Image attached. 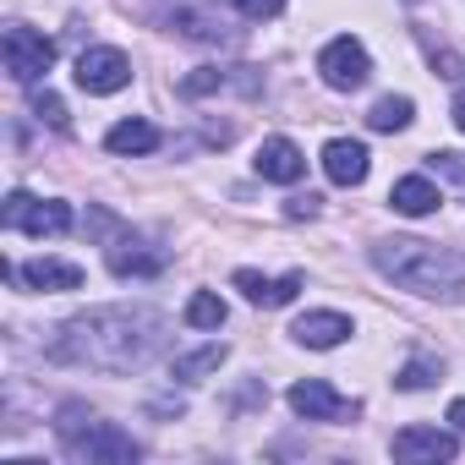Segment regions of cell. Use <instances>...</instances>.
Returning a JSON list of instances; mask_svg holds the SVG:
<instances>
[{
	"label": "cell",
	"instance_id": "obj_1",
	"mask_svg": "<svg viewBox=\"0 0 465 465\" xmlns=\"http://www.w3.org/2000/svg\"><path fill=\"white\" fill-rule=\"evenodd\" d=\"M164 340H170V323L153 307H88L61 323V334L50 340V361L126 378V372H143L164 351Z\"/></svg>",
	"mask_w": 465,
	"mask_h": 465
},
{
	"label": "cell",
	"instance_id": "obj_2",
	"mask_svg": "<svg viewBox=\"0 0 465 465\" xmlns=\"http://www.w3.org/2000/svg\"><path fill=\"white\" fill-rule=\"evenodd\" d=\"M367 258H372V269L383 280H394L411 296L449 302V307L465 302V258L449 252V247H432V242H416V236H394V242H372Z\"/></svg>",
	"mask_w": 465,
	"mask_h": 465
},
{
	"label": "cell",
	"instance_id": "obj_3",
	"mask_svg": "<svg viewBox=\"0 0 465 465\" xmlns=\"http://www.w3.org/2000/svg\"><path fill=\"white\" fill-rule=\"evenodd\" d=\"M55 438H61V454L77 460V465H132V460L143 454L132 432H121L115 421L94 416V411L77 405V400L61 405V416H55Z\"/></svg>",
	"mask_w": 465,
	"mask_h": 465
},
{
	"label": "cell",
	"instance_id": "obj_4",
	"mask_svg": "<svg viewBox=\"0 0 465 465\" xmlns=\"http://www.w3.org/2000/svg\"><path fill=\"white\" fill-rule=\"evenodd\" d=\"M0 55H6L12 83H23V88H34V83L55 66V45H50L45 34L23 28V23H12V28H6V39H0Z\"/></svg>",
	"mask_w": 465,
	"mask_h": 465
},
{
	"label": "cell",
	"instance_id": "obj_5",
	"mask_svg": "<svg viewBox=\"0 0 465 465\" xmlns=\"http://www.w3.org/2000/svg\"><path fill=\"white\" fill-rule=\"evenodd\" d=\"M318 77H323L334 94H356V88L372 77V55H367V45H361V39H351V34L329 39V45H323V55H318Z\"/></svg>",
	"mask_w": 465,
	"mask_h": 465
},
{
	"label": "cell",
	"instance_id": "obj_6",
	"mask_svg": "<svg viewBox=\"0 0 465 465\" xmlns=\"http://www.w3.org/2000/svg\"><path fill=\"white\" fill-rule=\"evenodd\" d=\"M0 224L6 230H28V236H66L72 230V208L55 203V197H28V192H12L6 208H0Z\"/></svg>",
	"mask_w": 465,
	"mask_h": 465
},
{
	"label": "cell",
	"instance_id": "obj_7",
	"mask_svg": "<svg viewBox=\"0 0 465 465\" xmlns=\"http://www.w3.org/2000/svg\"><path fill=\"white\" fill-rule=\"evenodd\" d=\"M170 28H181V39H192V45H236L230 17L219 6H208V0H175V6H170Z\"/></svg>",
	"mask_w": 465,
	"mask_h": 465
},
{
	"label": "cell",
	"instance_id": "obj_8",
	"mask_svg": "<svg viewBox=\"0 0 465 465\" xmlns=\"http://www.w3.org/2000/svg\"><path fill=\"white\" fill-rule=\"evenodd\" d=\"M126 83H132V61L121 50L99 45V50H83L77 55V88L83 94H121Z\"/></svg>",
	"mask_w": 465,
	"mask_h": 465
},
{
	"label": "cell",
	"instance_id": "obj_9",
	"mask_svg": "<svg viewBox=\"0 0 465 465\" xmlns=\"http://www.w3.org/2000/svg\"><path fill=\"white\" fill-rule=\"evenodd\" d=\"M291 411L302 416V421H351L356 416V400H345V394H334L323 378H302V383H291Z\"/></svg>",
	"mask_w": 465,
	"mask_h": 465
},
{
	"label": "cell",
	"instance_id": "obj_10",
	"mask_svg": "<svg viewBox=\"0 0 465 465\" xmlns=\"http://www.w3.org/2000/svg\"><path fill=\"white\" fill-rule=\"evenodd\" d=\"M104 263H110L115 280H153V274L164 269V252L148 247L143 236H115V242L104 247Z\"/></svg>",
	"mask_w": 465,
	"mask_h": 465
},
{
	"label": "cell",
	"instance_id": "obj_11",
	"mask_svg": "<svg viewBox=\"0 0 465 465\" xmlns=\"http://www.w3.org/2000/svg\"><path fill=\"white\" fill-rule=\"evenodd\" d=\"M460 454V432H443V427H400L394 432V460L416 465V460H454Z\"/></svg>",
	"mask_w": 465,
	"mask_h": 465
},
{
	"label": "cell",
	"instance_id": "obj_12",
	"mask_svg": "<svg viewBox=\"0 0 465 465\" xmlns=\"http://www.w3.org/2000/svg\"><path fill=\"white\" fill-rule=\"evenodd\" d=\"M252 170L263 175V181H280V186H296L302 175H307V153L291 143V137H263V148H258V159H252Z\"/></svg>",
	"mask_w": 465,
	"mask_h": 465
},
{
	"label": "cell",
	"instance_id": "obj_13",
	"mask_svg": "<svg viewBox=\"0 0 465 465\" xmlns=\"http://www.w3.org/2000/svg\"><path fill=\"white\" fill-rule=\"evenodd\" d=\"M230 285H236L252 307H285V302H296L302 296V274H285V280H263L258 269H236L230 274Z\"/></svg>",
	"mask_w": 465,
	"mask_h": 465
},
{
	"label": "cell",
	"instance_id": "obj_14",
	"mask_svg": "<svg viewBox=\"0 0 465 465\" xmlns=\"http://www.w3.org/2000/svg\"><path fill=\"white\" fill-rule=\"evenodd\" d=\"M291 334H296V345H307V351H334V345L351 340V318H345V312H302Z\"/></svg>",
	"mask_w": 465,
	"mask_h": 465
},
{
	"label": "cell",
	"instance_id": "obj_15",
	"mask_svg": "<svg viewBox=\"0 0 465 465\" xmlns=\"http://www.w3.org/2000/svg\"><path fill=\"white\" fill-rule=\"evenodd\" d=\"M323 175H329L334 186H361V181H367V148L351 143V137L323 143Z\"/></svg>",
	"mask_w": 465,
	"mask_h": 465
},
{
	"label": "cell",
	"instance_id": "obj_16",
	"mask_svg": "<svg viewBox=\"0 0 465 465\" xmlns=\"http://www.w3.org/2000/svg\"><path fill=\"white\" fill-rule=\"evenodd\" d=\"M17 280L28 291H77L83 285V269L66 263V258H28V263H17Z\"/></svg>",
	"mask_w": 465,
	"mask_h": 465
},
{
	"label": "cell",
	"instance_id": "obj_17",
	"mask_svg": "<svg viewBox=\"0 0 465 465\" xmlns=\"http://www.w3.org/2000/svg\"><path fill=\"white\" fill-rule=\"evenodd\" d=\"M438 203H443V197H438V186H432L427 175H400L394 192H389V208L405 213V219H427Z\"/></svg>",
	"mask_w": 465,
	"mask_h": 465
},
{
	"label": "cell",
	"instance_id": "obj_18",
	"mask_svg": "<svg viewBox=\"0 0 465 465\" xmlns=\"http://www.w3.org/2000/svg\"><path fill=\"white\" fill-rule=\"evenodd\" d=\"M104 148L121 153V159H126V153H153V148H159V126H153V121H137V115H132V121H115L110 137H104Z\"/></svg>",
	"mask_w": 465,
	"mask_h": 465
},
{
	"label": "cell",
	"instance_id": "obj_19",
	"mask_svg": "<svg viewBox=\"0 0 465 465\" xmlns=\"http://www.w3.org/2000/svg\"><path fill=\"white\" fill-rule=\"evenodd\" d=\"M224 356H230V345L219 340V345H197V351H186V356H175L170 361V378L175 383H203L208 372H219L224 367Z\"/></svg>",
	"mask_w": 465,
	"mask_h": 465
},
{
	"label": "cell",
	"instance_id": "obj_20",
	"mask_svg": "<svg viewBox=\"0 0 465 465\" xmlns=\"http://www.w3.org/2000/svg\"><path fill=\"white\" fill-rule=\"evenodd\" d=\"M411 115H416V104H411L405 94H389V99H378V104H372L367 126H372V132H405V126H411Z\"/></svg>",
	"mask_w": 465,
	"mask_h": 465
},
{
	"label": "cell",
	"instance_id": "obj_21",
	"mask_svg": "<svg viewBox=\"0 0 465 465\" xmlns=\"http://www.w3.org/2000/svg\"><path fill=\"white\" fill-rule=\"evenodd\" d=\"M219 323H224V302L213 291H197L186 302V329H219Z\"/></svg>",
	"mask_w": 465,
	"mask_h": 465
},
{
	"label": "cell",
	"instance_id": "obj_22",
	"mask_svg": "<svg viewBox=\"0 0 465 465\" xmlns=\"http://www.w3.org/2000/svg\"><path fill=\"white\" fill-rule=\"evenodd\" d=\"M438 378H443V361H438V356H416V361H405V367L394 372L400 389H432Z\"/></svg>",
	"mask_w": 465,
	"mask_h": 465
},
{
	"label": "cell",
	"instance_id": "obj_23",
	"mask_svg": "<svg viewBox=\"0 0 465 465\" xmlns=\"http://www.w3.org/2000/svg\"><path fill=\"white\" fill-rule=\"evenodd\" d=\"M224 83H230V72H219V66H203V72H192V77L181 83V94H186V99H203V94H219Z\"/></svg>",
	"mask_w": 465,
	"mask_h": 465
},
{
	"label": "cell",
	"instance_id": "obj_24",
	"mask_svg": "<svg viewBox=\"0 0 465 465\" xmlns=\"http://www.w3.org/2000/svg\"><path fill=\"white\" fill-rule=\"evenodd\" d=\"M34 115L45 121V126H55V132H66V104L45 88V94H34Z\"/></svg>",
	"mask_w": 465,
	"mask_h": 465
},
{
	"label": "cell",
	"instance_id": "obj_25",
	"mask_svg": "<svg viewBox=\"0 0 465 465\" xmlns=\"http://www.w3.org/2000/svg\"><path fill=\"white\" fill-rule=\"evenodd\" d=\"M236 12H242L247 23H269V17L285 12V0H236Z\"/></svg>",
	"mask_w": 465,
	"mask_h": 465
},
{
	"label": "cell",
	"instance_id": "obj_26",
	"mask_svg": "<svg viewBox=\"0 0 465 465\" xmlns=\"http://www.w3.org/2000/svg\"><path fill=\"white\" fill-rule=\"evenodd\" d=\"M285 213H291V219H312V213H318V197H312V192H307V197H291Z\"/></svg>",
	"mask_w": 465,
	"mask_h": 465
},
{
	"label": "cell",
	"instance_id": "obj_27",
	"mask_svg": "<svg viewBox=\"0 0 465 465\" xmlns=\"http://www.w3.org/2000/svg\"><path fill=\"white\" fill-rule=\"evenodd\" d=\"M449 421H454V432H465V400H454V405H449Z\"/></svg>",
	"mask_w": 465,
	"mask_h": 465
},
{
	"label": "cell",
	"instance_id": "obj_28",
	"mask_svg": "<svg viewBox=\"0 0 465 465\" xmlns=\"http://www.w3.org/2000/svg\"><path fill=\"white\" fill-rule=\"evenodd\" d=\"M449 115H454V126H460V132H465V94H460V99H454V110H449Z\"/></svg>",
	"mask_w": 465,
	"mask_h": 465
}]
</instances>
